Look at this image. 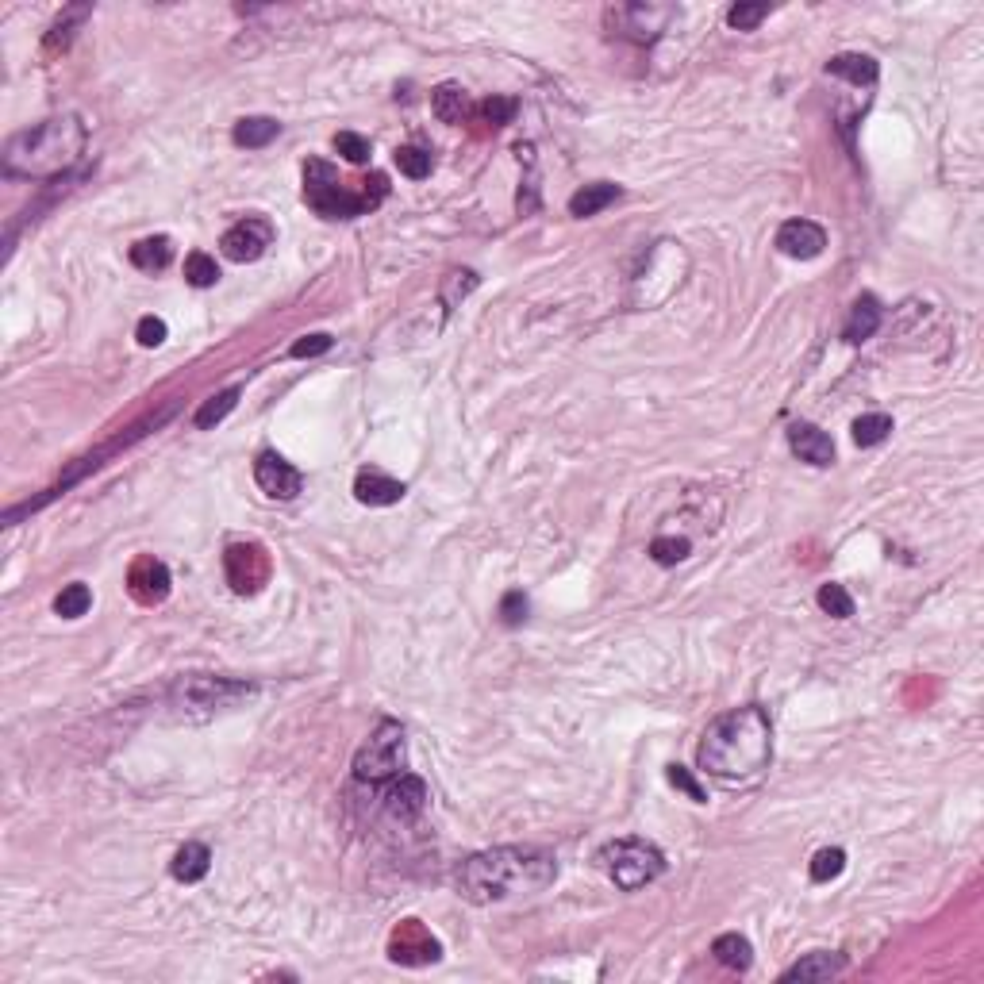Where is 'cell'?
Segmentation results:
<instances>
[{
	"instance_id": "74e56055",
	"label": "cell",
	"mask_w": 984,
	"mask_h": 984,
	"mask_svg": "<svg viewBox=\"0 0 984 984\" xmlns=\"http://www.w3.org/2000/svg\"><path fill=\"white\" fill-rule=\"evenodd\" d=\"M665 777H669V785H677L681 792H689V800H696V804H704V800H708V792L696 785V777H692L685 765H669V773H665Z\"/></svg>"
},
{
	"instance_id": "cb8c5ba5",
	"label": "cell",
	"mask_w": 984,
	"mask_h": 984,
	"mask_svg": "<svg viewBox=\"0 0 984 984\" xmlns=\"http://www.w3.org/2000/svg\"><path fill=\"white\" fill-rule=\"evenodd\" d=\"M431 108H435V116L443 123H462L469 112V97L462 85H454V81H446L439 85L435 93H431Z\"/></svg>"
},
{
	"instance_id": "5bb4252c",
	"label": "cell",
	"mask_w": 984,
	"mask_h": 984,
	"mask_svg": "<svg viewBox=\"0 0 984 984\" xmlns=\"http://www.w3.org/2000/svg\"><path fill=\"white\" fill-rule=\"evenodd\" d=\"M788 446H792V454H800V462H812V466H831L835 462L831 435L812 427V423H792L788 427Z\"/></svg>"
},
{
	"instance_id": "8fae6325",
	"label": "cell",
	"mask_w": 984,
	"mask_h": 984,
	"mask_svg": "<svg viewBox=\"0 0 984 984\" xmlns=\"http://www.w3.org/2000/svg\"><path fill=\"white\" fill-rule=\"evenodd\" d=\"M254 481H258V489L273 496V500H293L296 492L304 489V477H300V469L289 466L281 454H258V462H254Z\"/></svg>"
},
{
	"instance_id": "4fadbf2b",
	"label": "cell",
	"mask_w": 984,
	"mask_h": 984,
	"mask_svg": "<svg viewBox=\"0 0 984 984\" xmlns=\"http://www.w3.org/2000/svg\"><path fill=\"white\" fill-rule=\"evenodd\" d=\"M823 246H827V231L812 220H788V223H781V231H777V250H781L785 258L808 262V258H819V254H823Z\"/></svg>"
},
{
	"instance_id": "f546056e",
	"label": "cell",
	"mask_w": 984,
	"mask_h": 984,
	"mask_svg": "<svg viewBox=\"0 0 984 984\" xmlns=\"http://www.w3.org/2000/svg\"><path fill=\"white\" fill-rule=\"evenodd\" d=\"M842 869H846V854L838 846H827V850H819L812 858V881L815 885H827V881H835Z\"/></svg>"
},
{
	"instance_id": "603a6c76",
	"label": "cell",
	"mask_w": 984,
	"mask_h": 984,
	"mask_svg": "<svg viewBox=\"0 0 984 984\" xmlns=\"http://www.w3.org/2000/svg\"><path fill=\"white\" fill-rule=\"evenodd\" d=\"M277 135H281V123L270 120V116H246V120H239L235 123V131H231V139H235L239 147H250V150L266 147V143H273Z\"/></svg>"
},
{
	"instance_id": "2e32d148",
	"label": "cell",
	"mask_w": 984,
	"mask_h": 984,
	"mask_svg": "<svg viewBox=\"0 0 984 984\" xmlns=\"http://www.w3.org/2000/svg\"><path fill=\"white\" fill-rule=\"evenodd\" d=\"M427 804V785L412 777V773H400V781H393V788L385 792V808L396 815V819H416Z\"/></svg>"
},
{
	"instance_id": "ba28073f",
	"label": "cell",
	"mask_w": 984,
	"mask_h": 984,
	"mask_svg": "<svg viewBox=\"0 0 984 984\" xmlns=\"http://www.w3.org/2000/svg\"><path fill=\"white\" fill-rule=\"evenodd\" d=\"M608 27L623 39H635V43H654L665 31V24L673 20V8H654V4H619L608 8Z\"/></svg>"
},
{
	"instance_id": "8d00e7d4",
	"label": "cell",
	"mask_w": 984,
	"mask_h": 984,
	"mask_svg": "<svg viewBox=\"0 0 984 984\" xmlns=\"http://www.w3.org/2000/svg\"><path fill=\"white\" fill-rule=\"evenodd\" d=\"M85 16H89V8H74V12H66V20H58V24L50 27V35H47V50H58V47L66 50V43H70V35H74V31H70V24H74V20H85Z\"/></svg>"
},
{
	"instance_id": "60d3db41",
	"label": "cell",
	"mask_w": 984,
	"mask_h": 984,
	"mask_svg": "<svg viewBox=\"0 0 984 984\" xmlns=\"http://www.w3.org/2000/svg\"><path fill=\"white\" fill-rule=\"evenodd\" d=\"M500 615H504L508 627L523 623V619H527V596H523V592H508V596L500 600Z\"/></svg>"
},
{
	"instance_id": "f35d334b",
	"label": "cell",
	"mask_w": 984,
	"mask_h": 984,
	"mask_svg": "<svg viewBox=\"0 0 984 984\" xmlns=\"http://www.w3.org/2000/svg\"><path fill=\"white\" fill-rule=\"evenodd\" d=\"M135 339L143 346H162L166 343V320H158V316H143L139 327H135Z\"/></svg>"
},
{
	"instance_id": "4dcf8cb0",
	"label": "cell",
	"mask_w": 984,
	"mask_h": 984,
	"mask_svg": "<svg viewBox=\"0 0 984 984\" xmlns=\"http://www.w3.org/2000/svg\"><path fill=\"white\" fill-rule=\"evenodd\" d=\"M819 608L827 615H835V619H850V615H854V596L842 589V585L831 581V585L819 589Z\"/></svg>"
},
{
	"instance_id": "9a60e30c",
	"label": "cell",
	"mask_w": 984,
	"mask_h": 984,
	"mask_svg": "<svg viewBox=\"0 0 984 984\" xmlns=\"http://www.w3.org/2000/svg\"><path fill=\"white\" fill-rule=\"evenodd\" d=\"M354 496L369 504V508H389V504H400L404 500V485L393 481L389 473H381V469H362L358 477H354Z\"/></svg>"
},
{
	"instance_id": "e0dca14e",
	"label": "cell",
	"mask_w": 984,
	"mask_h": 984,
	"mask_svg": "<svg viewBox=\"0 0 984 984\" xmlns=\"http://www.w3.org/2000/svg\"><path fill=\"white\" fill-rule=\"evenodd\" d=\"M208 869H212V850H208L204 842H185L170 861V873L181 881V885H197V881H204Z\"/></svg>"
},
{
	"instance_id": "d590c367",
	"label": "cell",
	"mask_w": 984,
	"mask_h": 984,
	"mask_svg": "<svg viewBox=\"0 0 984 984\" xmlns=\"http://www.w3.org/2000/svg\"><path fill=\"white\" fill-rule=\"evenodd\" d=\"M477 112H481V120L492 123V127H504V123H508V120H512V116H516V100H508V97H489V100H485V104H481V108H477Z\"/></svg>"
},
{
	"instance_id": "3957f363",
	"label": "cell",
	"mask_w": 984,
	"mask_h": 984,
	"mask_svg": "<svg viewBox=\"0 0 984 984\" xmlns=\"http://www.w3.org/2000/svg\"><path fill=\"white\" fill-rule=\"evenodd\" d=\"M85 150V123L77 116H54V120L27 127L4 143V173L12 177H54L66 173Z\"/></svg>"
},
{
	"instance_id": "83f0119b",
	"label": "cell",
	"mask_w": 984,
	"mask_h": 984,
	"mask_svg": "<svg viewBox=\"0 0 984 984\" xmlns=\"http://www.w3.org/2000/svg\"><path fill=\"white\" fill-rule=\"evenodd\" d=\"M185 281H189L193 289H212V285L220 281V266H216V258H208L204 250H193V254L185 258Z\"/></svg>"
},
{
	"instance_id": "9c48e42d",
	"label": "cell",
	"mask_w": 984,
	"mask_h": 984,
	"mask_svg": "<svg viewBox=\"0 0 984 984\" xmlns=\"http://www.w3.org/2000/svg\"><path fill=\"white\" fill-rule=\"evenodd\" d=\"M389 958L396 965H431V961L443 958V946L419 919H404L389 935Z\"/></svg>"
},
{
	"instance_id": "52a82bcc",
	"label": "cell",
	"mask_w": 984,
	"mask_h": 984,
	"mask_svg": "<svg viewBox=\"0 0 984 984\" xmlns=\"http://www.w3.org/2000/svg\"><path fill=\"white\" fill-rule=\"evenodd\" d=\"M223 573H227V585L239 596H250L270 581V554L258 542H235L223 554Z\"/></svg>"
},
{
	"instance_id": "ffe728a7",
	"label": "cell",
	"mask_w": 984,
	"mask_h": 984,
	"mask_svg": "<svg viewBox=\"0 0 984 984\" xmlns=\"http://www.w3.org/2000/svg\"><path fill=\"white\" fill-rule=\"evenodd\" d=\"M842 965L846 961L838 958V954H808L804 961H796L792 969H785V981H831L842 973Z\"/></svg>"
},
{
	"instance_id": "277c9868",
	"label": "cell",
	"mask_w": 984,
	"mask_h": 984,
	"mask_svg": "<svg viewBox=\"0 0 984 984\" xmlns=\"http://www.w3.org/2000/svg\"><path fill=\"white\" fill-rule=\"evenodd\" d=\"M404 758H408V750H404V727L396 719H385V723H377V731L358 750L354 777L366 781V785H385V781H393V777L404 773Z\"/></svg>"
},
{
	"instance_id": "484cf974",
	"label": "cell",
	"mask_w": 984,
	"mask_h": 984,
	"mask_svg": "<svg viewBox=\"0 0 984 984\" xmlns=\"http://www.w3.org/2000/svg\"><path fill=\"white\" fill-rule=\"evenodd\" d=\"M712 954L727 969H750V961H754V946L746 942L742 935H719L712 942Z\"/></svg>"
},
{
	"instance_id": "f1b7e54d",
	"label": "cell",
	"mask_w": 984,
	"mask_h": 984,
	"mask_svg": "<svg viewBox=\"0 0 984 984\" xmlns=\"http://www.w3.org/2000/svg\"><path fill=\"white\" fill-rule=\"evenodd\" d=\"M888 435H892V419L885 412H869V416H861L854 423V443L858 446H877L885 443Z\"/></svg>"
},
{
	"instance_id": "7a4b0ae2",
	"label": "cell",
	"mask_w": 984,
	"mask_h": 984,
	"mask_svg": "<svg viewBox=\"0 0 984 984\" xmlns=\"http://www.w3.org/2000/svg\"><path fill=\"white\" fill-rule=\"evenodd\" d=\"M558 865L546 850L535 846H496L473 854L458 869V892L473 904H500L512 896H531L554 885Z\"/></svg>"
},
{
	"instance_id": "d6986e66",
	"label": "cell",
	"mask_w": 984,
	"mask_h": 984,
	"mask_svg": "<svg viewBox=\"0 0 984 984\" xmlns=\"http://www.w3.org/2000/svg\"><path fill=\"white\" fill-rule=\"evenodd\" d=\"M619 200V185H612V181H596V185H585V189H577L573 197H569V212L573 216H596V212H604L608 204H615Z\"/></svg>"
},
{
	"instance_id": "30bf717a",
	"label": "cell",
	"mask_w": 984,
	"mask_h": 984,
	"mask_svg": "<svg viewBox=\"0 0 984 984\" xmlns=\"http://www.w3.org/2000/svg\"><path fill=\"white\" fill-rule=\"evenodd\" d=\"M273 243V227L262 216H246L235 227H227L220 239V250L231 262H258Z\"/></svg>"
},
{
	"instance_id": "8992f818",
	"label": "cell",
	"mask_w": 984,
	"mask_h": 984,
	"mask_svg": "<svg viewBox=\"0 0 984 984\" xmlns=\"http://www.w3.org/2000/svg\"><path fill=\"white\" fill-rule=\"evenodd\" d=\"M604 861H608V873L612 881L623 892H635V888L658 881L665 869V858L658 846L642 842V838H619L615 846L604 850Z\"/></svg>"
},
{
	"instance_id": "836d02e7",
	"label": "cell",
	"mask_w": 984,
	"mask_h": 984,
	"mask_svg": "<svg viewBox=\"0 0 984 984\" xmlns=\"http://www.w3.org/2000/svg\"><path fill=\"white\" fill-rule=\"evenodd\" d=\"M765 16H769V4H735L727 12V24L735 27V31H754Z\"/></svg>"
},
{
	"instance_id": "1f68e13d",
	"label": "cell",
	"mask_w": 984,
	"mask_h": 984,
	"mask_svg": "<svg viewBox=\"0 0 984 984\" xmlns=\"http://www.w3.org/2000/svg\"><path fill=\"white\" fill-rule=\"evenodd\" d=\"M396 170L404 177H412V181H423L431 173V154L419 147H400L396 150Z\"/></svg>"
},
{
	"instance_id": "44dd1931",
	"label": "cell",
	"mask_w": 984,
	"mask_h": 984,
	"mask_svg": "<svg viewBox=\"0 0 984 984\" xmlns=\"http://www.w3.org/2000/svg\"><path fill=\"white\" fill-rule=\"evenodd\" d=\"M170 262H173V243L166 235H154V239H143V243L131 246V266H135V270L158 273V270H166Z\"/></svg>"
},
{
	"instance_id": "ab89813d",
	"label": "cell",
	"mask_w": 984,
	"mask_h": 984,
	"mask_svg": "<svg viewBox=\"0 0 984 984\" xmlns=\"http://www.w3.org/2000/svg\"><path fill=\"white\" fill-rule=\"evenodd\" d=\"M331 350V335H304L293 343V358H316V354H327Z\"/></svg>"
},
{
	"instance_id": "7c38bea8",
	"label": "cell",
	"mask_w": 984,
	"mask_h": 984,
	"mask_svg": "<svg viewBox=\"0 0 984 984\" xmlns=\"http://www.w3.org/2000/svg\"><path fill=\"white\" fill-rule=\"evenodd\" d=\"M127 589L139 604H162L170 596V569L162 566L158 558H135L131 569H127Z\"/></svg>"
},
{
	"instance_id": "5b68a950",
	"label": "cell",
	"mask_w": 984,
	"mask_h": 984,
	"mask_svg": "<svg viewBox=\"0 0 984 984\" xmlns=\"http://www.w3.org/2000/svg\"><path fill=\"white\" fill-rule=\"evenodd\" d=\"M304 200L327 216V220H354V216H362L366 208H373L366 197H358V193H350L343 181H339V173L331 170L327 162L320 158H312L308 166H304Z\"/></svg>"
},
{
	"instance_id": "d4e9b609",
	"label": "cell",
	"mask_w": 984,
	"mask_h": 984,
	"mask_svg": "<svg viewBox=\"0 0 984 984\" xmlns=\"http://www.w3.org/2000/svg\"><path fill=\"white\" fill-rule=\"evenodd\" d=\"M239 389H223V393H216V396H208L204 404H200V412H197V423L200 431H208V427H216V423H223V419L231 416L235 412V404H239Z\"/></svg>"
},
{
	"instance_id": "4316f807",
	"label": "cell",
	"mask_w": 984,
	"mask_h": 984,
	"mask_svg": "<svg viewBox=\"0 0 984 984\" xmlns=\"http://www.w3.org/2000/svg\"><path fill=\"white\" fill-rule=\"evenodd\" d=\"M89 608H93V592H89V585H81V581L66 585V589L54 596V612L62 615V619H81Z\"/></svg>"
},
{
	"instance_id": "ac0fdd59",
	"label": "cell",
	"mask_w": 984,
	"mask_h": 984,
	"mask_svg": "<svg viewBox=\"0 0 984 984\" xmlns=\"http://www.w3.org/2000/svg\"><path fill=\"white\" fill-rule=\"evenodd\" d=\"M877 327H881V304L873 296H861L858 304H854V312H850V320H846V327H842V339L846 343H865V339L877 335Z\"/></svg>"
},
{
	"instance_id": "d6a6232c",
	"label": "cell",
	"mask_w": 984,
	"mask_h": 984,
	"mask_svg": "<svg viewBox=\"0 0 984 984\" xmlns=\"http://www.w3.org/2000/svg\"><path fill=\"white\" fill-rule=\"evenodd\" d=\"M689 550H692L689 539H669V535H662V539L650 542V558H654L658 566H677V562H685Z\"/></svg>"
},
{
	"instance_id": "7402d4cb",
	"label": "cell",
	"mask_w": 984,
	"mask_h": 984,
	"mask_svg": "<svg viewBox=\"0 0 984 984\" xmlns=\"http://www.w3.org/2000/svg\"><path fill=\"white\" fill-rule=\"evenodd\" d=\"M827 74L846 77V81H854V85H873L877 74H881V66H877L869 54H838V58L827 62Z\"/></svg>"
},
{
	"instance_id": "6da1fadb",
	"label": "cell",
	"mask_w": 984,
	"mask_h": 984,
	"mask_svg": "<svg viewBox=\"0 0 984 984\" xmlns=\"http://www.w3.org/2000/svg\"><path fill=\"white\" fill-rule=\"evenodd\" d=\"M769 758H773V723L758 704L712 719L696 746V765L723 785L758 781L769 769Z\"/></svg>"
},
{
	"instance_id": "e575fe53",
	"label": "cell",
	"mask_w": 984,
	"mask_h": 984,
	"mask_svg": "<svg viewBox=\"0 0 984 984\" xmlns=\"http://www.w3.org/2000/svg\"><path fill=\"white\" fill-rule=\"evenodd\" d=\"M335 150L343 154L350 166H362L369 158V139L354 135V131H339V135H335Z\"/></svg>"
}]
</instances>
